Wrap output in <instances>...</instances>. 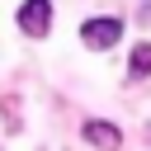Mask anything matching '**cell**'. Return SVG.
I'll use <instances>...</instances> for the list:
<instances>
[{
	"label": "cell",
	"instance_id": "1",
	"mask_svg": "<svg viewBox=\"0 0 151 151\" xmlns=\"http://www.w3.org/2000/svg\"><path fill=\"white\" fill-rule=\"evenodd\" d=\"M118 38H123V19L99 14V19H85V24H80V42H85L90 52H104V47H113Z\"/></svg>",
	"mask_w": 151,
	"mask_h": 151
},
{
	"label": "cell",
	"instance_id": "2",
	"mask_svg": "<svg viewBox=\"0 0 151 151\" xmlns=\"http://www.w3.org/2000/svg\"><path fill=\"white\" fill-rule=\"evenodd\" d=\"M19 28L28 38H42L52 28V0H24L19 5Z\"/></svg>",
	"mask_w": 151,
	"mask_h": 151
},
{
	"label": "cell",
	"instance_id": "3",
	"mask_svg": "<svg viewBox=\"0 0 151 151\" xmlns=\"http://www.w3.org/2000/svg\"><path fill=\"white\" fill-rule=\"evenodd\" d=\"M80 137H85L90 146H104V151H118V146H123V132H118L113 123H104V118H90V123L80 127Z\"/></svg>",
	"mask_w": 151,
	"mask_h": 151
},
{
	"label": "cell",
	"instance_id": "4",
	"mask_svg": "<svg viewBox=\"0 0 151 151\" xmlns=\"http://www.w3.org/2000/svg\"><path fill=\"white\" fill-rule=\"evenodd\" d=\"M127 76H132V80H146V76H151V42H137V47H132Z\"/></svg>",
	"mask_w": 151,
	"mask_h": 151
}]
</instances>
